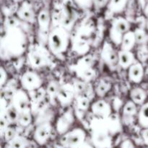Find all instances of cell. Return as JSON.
Here are the masks:
<instances>
[{
  "instance_id": "obj_4",
  "label": "cell",
  "mask_w": 148,
  "mask_h": 148,
  "mask_svg": "<svg viewBox=\"0 0 148 148\" xmlns=\"http://www.w3.org/2000/svg\"><path fill=\"white\" fill-rule=\"evenodd\" d=\"M27 62L33 69L49 66L51 63V51L46 49L43 44L31 45L29 47Z\"/></svg>"
},
{
  "instance_id": "obj_28",
  "label": "cell",
  "mask_w": 148,
  "mask_h": 148,
  "mask_svg": "<svg viewBox=\"0 0 148 148\" xmlns=\"http://www.w3.org/2000/svg\"><path fill=\"white\" fill-rule=\"evenodd\" d=\"M137 113V104L133 101H127L123 107V115L126 117H132Z\"/></svg>"
},
{
  "instance_id": "obj_32",
  "label": "cell",
  "mask_w": 148,
  "mask_h": 148,
  "mask_svg": "<svg viewBox=\"0 0 148 148\" xmlns=\"http://www.w3.org/2000/svg\"><path fill=\"white\" fill-rule=\"evenodd\" d=\"M74 87H75V92H76V96L77 95H82V93L86 91L87 84L86 82L83 80H76L74 82Z\"/></svg>"
},
{
  "instance_id": "obj_22",
  "label": "cell",
  "mask_w": 148,
  "mask_h": 148,
  "mask_svg": "<svg viewBox=\"0 0 148 148\" xmlns=\"http://www.w3.org/2000/svg\"><path fill=\"white\" fill-rule=\"evenodd\" d=\"M128 0H109L107 7L110 12L114 14H120L126 8Z\"/></svg>"
},
{
  "instance_id": "obj_30",
  "label": "cell",
  "mask_w": 148,
  "mask_h": 148,
  "mask_svg": "<svg viewBox=\"0 0 148 148\" xmlns=\"http://www.w3.org/2000/svg\"><path fill=\"white\" fill-rule=\"evenodd\" d=\"M75 101H76L77 108L79 111H87L88 109V108H89L90 100L88 97L85 96L83 95H77L75 97Z\"/></svg>"
},
{
  "instance_id": "obj_24",
  "label": "cell",
  "mask_w": 148,
  "mask_h": 148,
  "mask_svg": "<svg viewBox=\"0 0 148 148\" xmlns=\"http://www.w3.org/2000/svg\"><path fill=\"white\" fill-rule=\"evenodd\" d=\"M111 89V82H108L104 79H101L98 82L95 88V93L97 95L102 98L104 97Z\"/></svg>"
},
{
  "instance_id": "obj_36",
  "label": "cell",
  "mask_w": 148,
  "mask_h": 148,
  "mask_svg": "<svg viewBox=\"0 0 148 148\" xmlns=\"http://www.w3.org/2000/svg\"><path fill=\"white\" fill-rule=\"evenodd\" d=\"M7 78H8V75H7V72L3 68V66H1V69H0V85H1V88H2L4 84L6 83Z\"/></svg>"
},
{
  "instance_id": "obj_27",
  "label": "cell",
  "mask_w": 148,
  "mask_h": 148,
  "mask_svg": "<svg viewBox=\"0 0 148 148\" xmlns=\"http://www.w3.org/2000/svg\"><path fill=\"white\" fill-rule=\"evenodd\" d=\"M137 119L140 127L143 129L148 128V102L142 105L138 113Z\"/></svg>"
},
{
  "instance_id": "obj_23",
  "label": "cell",
  "mask_w": 148,
  "mask_h": 148,
  "mask_svg": "<svg viewBox=\"0 0 148 148\" xmlns=\"http://www.w3.org/2000/svg\"><path fill=\"white\" fill-rule=\"evenodd\" d=\"M30 146V141L25 137L16 134L12 140L7 142V147H27Z\"/></svg>"
},
{
  "instance_id": "obj_37",
  "label": "cell",
  "mask_w": 148,
  "mask_h": 148,
  "mask_svg": "<svg viewBox=\"0 0 148 148\" xmlns=\"http://www.w3.org/2000/svg\"><path fill=\"white\" fill-rule=\"evenodd\" d=\"M109 0H93V5L96 8L101 9L107 5Z\"/></svg>"
},
{
  "instance_id": "obj_17",
  "label": "cell",
  "mask_w": 148,
  "mask_h": 148,
  "mask_svg": "<svg viewBox=\"0 0 148 148\" xmlns=\"http://www.w3.org/2000/svg\"><path fill=\"white\" fill-rule=\"evenodd\" d=\"M144 77V67L141 62H135L128 69V78L130 82L138 84Z\"/></svg>"
},
{
  "instance_id": "obj_9",
  "label": "cell",
  "mask_w": 148,
  "mask_h": 148,
  "mask_svg": "<svg viewBox=\"0 0 148 148\" xmlns=\"http://www.w3.org/2000/svg\"><path fill=\"white\" fill-rule=\"evenodd\" d=\"M20 83L23 89L29 92H33L41 88L43 81L36 72L28 70L21 76Z\"/></svg>"
},
{
  "instance_id": "obj_38",
  "label": "cell",
  "mask_w": 148,
  "mask_h": 148,
  "mask_svg": "<svg viewBox=\"0 0 148 148\" xmlns=\"http://www.w3.org/2000/svg\"><path fill=\"white\" fill-rule=\"evenodd\" d=\"M120 147H134V143L132 142V140H126L122 142V143H121L120 145Z\"/></svg>"
},
{
  "instance_id": "obj_16",
  "label": "cell",
  "mask_w": 148,
  "mask_h": 148,
  "mask_svg": "<svg viewBox=\"0 0 148 148\" xmlns=\"http://www.w3.org/2000/svg\"><path fill=\"white\" fill-rule=\"evenodd\" d=\"M91 111L92 114L98 118H108L112 114L111 105L102 99L98 100L91 105Z\"/></svg>"
},
{
  "instance_id": "obj_2",
  "label": "cell",
  "mask_w": 148,
  "mask_h": 148,
  "mask_svg": "<svg viewBox=\"0 0 148 148\" xmlns=\"http://www.w3.org/2000/svg\"><path fill=\"white\" fill-rule=\"evenodd\" d=\"M69 44V33L63 26H56L50 30L47 45L51 53L57 57L63 56Z\"/></svg>"
},
{
  "instance_id": "obj_25",
  "label": "cell",
  "mask_w": 148,
  "mask_h": 148,
  "mask_svg": "<svg viewBox=\"0 0 148 148\" xmlns=\"http://www.w3.org/2000/svg\"><path fill=\"white\" fill-rule=\"evenodd\" d=\"M60 85H59L57 81L52 80L48 85L47 88H46V94L49 96V100H50V102L52 104L55 105L56 103V95H57L58 90Z\"/></svg>"
},
{
  "instance_id": "obj_6",
  "label": "cell",
  "mask_w": 148,
  "mask_h": 148,
  "mask_svg": "<svg viewBox=\"0 0 148 148\" xmlns=\"http://www.w3.org/2000/svg\"><path fill=\"white\" fill-rule=\"evenodd\" d=\"M130 29V23L122 17H116L111 22L109 31L110 39L116 46L121 45L124 35Z\"/></svg>"
},
{
  "instance_id": "obj_26",
  "label": "cell",
  "mask_w": 148,
  "mask_h": 148,
  "mask_svg": "<svg viewBox=\"0 0 148 148\" xmlns=\"http://www.w3.org/2000/svg\"><path fill=\"white\" fill-rule=\"evenodd\" d=\"M90 46L88 42L83 38H78L73 43V50L80 55H85L89 51Z\"/></svg>"
},
{
  "instance_id": "obj_33",
  "label": "cell",
  "mask_w": 148,
  "mask_h": 148,
  "mask_svg": "<svg viewBox=\"0 0 148 148\" xmlns=\"http://www.w3.org/2000/svg\"><path fill=\"white\" fill-rule=\"evenodd\" d=\"M73 1L82 10H90L93 5V0H73Z\"/></svg>"
},
{
  "instance_id": "obj_39",
  "label": "cell",
  "mask_w": 148,
  "mask_h": 148,
  "mask_svg": "<svg viewBox=\"0 0 148 148\" xmlns=\"http://www.w3.org/2000/svg\"><path fill=\"white\" fill-rule=\"evenodd\" d=\"M119 100L120 99H119L118 98H115V99H114V106L115 107V109H116V110H119L120 108V107H121V104H119V103H118V102L119 101Z\"/></svg>"
},
{
  "instance_id": "obj_11",
  "label": "cell",
  "mask_w": 148,
  "mask_h": 148,
  "mask_svg": "<svg viewBox=\"0 0 148 148\" xmlns=\"http://www.w3.org/2000/svg\"><path fill=\"white\" fill-rule=\"evenodd\" d=\"M52 126L49 121H43L38 124L33 134V139L38 145H44L50 138Z\"/></svg>"
},
{
  "instance_id": "obj_3",
  "label": "cell",
  "mask_w": 148,
  "mask_h": 148,
  "mask_svg": "<svg viewBox=\"0 0 148 148\" xmlns=\"http://www.w3.org/2000/svg\"><path fill=\"white\" fill-rule=\"evenodd\" d=\"M92 142L95 147H112V137L107 127L105 119H93L90 122Z\"/></svg>"
},
{
  "instance_id": "obj_29",
  "label": "cell",
  "mask_w": 148,
  "mask_h": 148,
  "mask_svg": "<svg viewBox=\"0 0 148 148\" xmlns=\"http://www.w3.org/2000/svg\"><path fill=\"white\" fill-rule=\"evenodd\" d=\"M32 121H33V117H32L30 111L18 114L17 123L19 125L23 127H26L31 124Z\"/></svg>"
},
{
  "instance_id": "obj_13",
  "label": "cell",
  "mask_w": 148,
  "mask_h": 148,
  "mask_svg": "<svg viewBox=\"0 0 148 148\" xmlns=\"http://www.w3.org/2000/svg\"><path fill=\"white\" fill-rule=\"evenodd\" d=\"M16 15L20 20L30 24H33L37 20L33 5L27 1H24L22 3L17 10Z\"/></svg>"
},
{
  "instance_id": "obj_8",
  "label": "cell",
  "mask_w": 148,
  "mask_h": 148,
  "mask_svg": "<svg viewBox=\"0 0 148 148\" xmlns=\"http://www.w3.org/2000/svg\"><path fill=\"white\" fill-rule=\"evenodd\" d=\"M30 98L25 92V90H17L14 91L11 97L10 105L16 110L18 114L30 111Z\"/></svg>"
},
{
  "instance_id": "obj_15",
  "label": "cell",
  "mask_w": 148,
  "mask_h": 148,
  "mask_svg": "<svg viewBox=\"0 0 148 148\" xmlns=\"http://www.w3.org/2000/svg\"><path fill=\"white\" fill-rule=\"evenodd\" d=\"M75 121L74 113L72 109L65 111L56 121V131L61 135H63L69 131V128Z\"/></svg>"
},
{
  "instance_id": "obj_14",
  "label": "cell",
  "mask_w": 148,
  "mask_h": 148,
  "mask_svg": "<svg viewBox=\"0 0 148 148\" xmlns=\"http://www.w3.org/2000/svg\"><path fill=\"white\" fill-rule=\"evenodd\" d=\"M51 14L48 9H43L37 15V22L38 25V33L42 36H44L48 39V36L50 32Z\"/></svg>"
},
{
  "instance_id": "obj_40",
  "label": "cell",
  "mask_w": 148,
  "mask_h": 148,
  "mask_svg": "<svg viewBox=\"0 0 148 148\" xmlns=\"http://www.w3.org/2000/svg\"><path fill=\"white\" fill-rule=\"evenodd\" d=\"M144 13L145 14L146 17H148V3L147 4L145 5V7L144 8Z\"/></svg>"
},
{
  "instance_id": "obj_1",
  "label": "cell",
  "mask_w": 148,
  "mask_h": 148,
  "mask_svg": "<svg viewBox=\"0 0 148 148\" xmlns=\"http://www.w3.org/2000/svg\"><path fill=\"white\" fill-rule=\"evenodd\" d=\"M5 33L0 41V56L2 60L20 57L27 49V37L18 25L5 26Z\"/></svg>"
},
{
  "instance_id": "obj_7",
  "label": "cell",
  "mask_w": 148,
  "mask_h": 148,
  "mask_svg": "<svg viewBox=\"0 0 148 148\" xmlns=\"http://www.w3.org/2000/svg\"><path fill=\"white\" fill-rule=\"evenodd\" d=\"M86 140V133L81 128H75L63 134L60 143L64 147L77 148L84 146Z\"/></svg>"
},
{
  "instance_id": "obj_35",
  "label": "cell",
  "mask_w": 148,
  "mask_h": 148,
  "mask_svg": "<svg viewBox=\"0 0 148 148\" xmlns=\"http://www.w3.org/2000/svg\"><path fill=\"white\" fill-rule=\"evenodd\" d=\"M16 134H17L16 130H14V128H12V127H8L6 129L5 132H4V135L3 136H4V139H5L6 141L8 142L10 141V140H12Z\"/></svg>"
},
{
  "instance_id": "obj_41",
  "label": "cell",
  "mask_w": 148,
  "mask_h": 148,
  "mask_svg": "<svg viewBox=\"0 0 148 148\" xmlns=\"http://www.w3.org/2000/svg\"><path fill=\"white\" fill-rule=\"evenodd\" d=\"M12 1L15 3H18V2H21V1H23L24 0H12Z\"/></svg>"
},
{
  "instance_id": "obj_31",
  "label": "cell",
  "mask_w": 148,
  "mask_h": 148,
  "mask_svg": "<svg viewBox=\"0 0 148 148\" xmlns=\"http://www.w3.org/2000/svg\"><path fill=\"white\" fill-rule=\"evenodd\" d=\"M136 37V41L137 44L145 45L147 43L148 40V36L145 30L143 28H136L134 30Z\"/></svg>"
},
{
  "instance_id": "obj_5",
  "label": "cell",
  "mask_w": 148,
  "mask_h": 148,
  "mask_svg": "<svg viewBox=\"0 0 148 148\" xmlns=\"http://www.w3.org/2000/svg\"><path fill=\"white\" fill-rule=\"evenodd\" d=\"M93 64L94 59L92 55H84L71 66V69L76 73L78 78L85 82H90L95 76V72L92 68Z\"/></svg>"
},
{
  "instance_id": "obj_10",
  "label": "cell",
  "mask_w": 148,
  "mask_h": 148,
  "mask_svg": "<svg viewBox=\"0 0 148 148\" xmlns=\"http://www.w3.org/2000/svg\"><path fill=\"white\" fill-rule=\"evenodd\" d=\"M75 96L76 92L73 84L65 83L59 86L56 99L62 107H66L72 103Z\"/></svg>"
},
{
  "instance_id": "obj_19",
  "label": "cell",
  "mask_w": 148,
  "mask_h": 148,
  "mask_svg": "<svg viewBox=\"0 0 148 148\" xmlns=\"http://www.w3.org/2000/svg\"><path fill=\"white\" fill-rule=\"evenodd\" d=\"M107 127L111 135L117 134L121 130V124L120 119L117 114H111V116L106 118Z\"/></svg>"
},
{
  "instance_id": "obj_12",
  "label": "cell",
  "mask_w": 148,
  "mask_h": 148,
  "mask_svg": "<svg viewBox=\"0 0 148 148\" xmlns=\"http://www.w3.org/2000/svg\"><path fill=\"white\" fill-rule=\"evenodd\" d=\"M101 57L109 66L110 69L112 70L116 69V66L118 64V53H116L112 45L108 41L104 42L101 53Z\"/></svg>"
},
{
  "instance_id": "obj_34",
  "label": "cell",
  "mask_w": 148,
  "mask_h": 148,
  "mask_svg": "<svg viewBox=\"0 0 148 148\" xmlns=\"http://www.w3.org/2000/svg\"><path fill=\"white\" fill-rule=\"evenodd\" d=\"M137 55L138 57L141 61H145L148 57V49L145 45H142L140 47V49H138Z\"/></svg>"
},
{
  "instance_id": "obj_21",
  "label": "cell",
  "mask_w": 148,
  "mask_h": 148,
  "mask_svg": "<svg viewBox=\"0 0 148 148\" xmlns=\"http://www.w3.org/2000/svg\"><path fill=\"white\" fill-rule=\"evenodd\" d=\"M137 43L134 31L129 30L123 36L121 43V49L125 51H132Z\"/></svg>"
},
{
  "instance_id": "obj_18",
  "label": "cell",
  "mask_w": 148,
  "mask_h": 148,
  "mask_svg": "<svg viewBox=\"0 0 148 148\" xmlns=\"http://www.w3.org/2000/svg\"><path fill=\"white\" fill-rule=\"evenodd\" d=\"M135 56L131 51L120 50L118 51V64L122 69H127L135 63Z\"/></svg>"
},
{
  "instance_id": "obj_20",
  "label": "cell",
  "mask_w": 148,
  "mask_h": 148,
  "mask_svg": "<svg viewBox=\"0 0 148 148\" xmlns=\"http://www.w3.org/2000/svg\"><path fill=\"white\" fill-rule=\"evenodd\" d=\"M130 98L137 105H143L147 98V93L144 89L139 87L132 88L130 91Z\"/></svg>"
}]
</instances>
